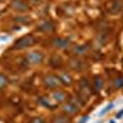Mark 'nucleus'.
<instances>
[{
	"label": "nucleus",
	"mask_w": 123,
	"mask_h": 123,
	"mask_svg": "<svg viewBox=\"0 0 123 123\" xmlns=\"http://www.w3.org/2000/svg\"><path fill=\"white\" fill-rule=\"evenodd\" d=\"M105 7H106V11L108 14L117 15L122 11V7H123L122 0H108L105 5Z\"/></svg>",
	"instance_id": "f257e3e1"
},
{
	"label": "nucleus",
	"mask_w": 123,
	"mask_h": 123,
	"mask_svg": "<svg viewBox=\"0 0 123 123\" xmlns=\"http://www.w3.org/2000/svg\"><path fill=\"white\" fill-rule=\"evenodd\" d=\"M36 43V39L33 36H25L22 38L17 39V42L14 44V48L15 49H24V48H27L30 46H32Z\"/></svg>",
	"instance_id": "f03ea898"
},
{
	"label": "nucleus",
	"mask_w": 123,
	"mask_h": 123,
	"mask_svg": "<svg viewBox=\"0 0 123 123\" xmlns=\"http://www.w3.org/2000/svg\"><path fill=\"white\" fill-rule=\"evenodd\" d=\"M27 60L31 64H39L43 60V54H41L39 52H31L27 54Z\"/></svg>",
	"instance_id": "7ed1b4c3"
},
{
	"label": "nucleus",
	"mask_w": 123,
	"mask_h": 123,
	"mask_svg": "<svg viewBox=\"0 0 123 123\" xmlns=\"http://www.w3.org/2000/svg\"><path fill=\"white\" fill-rule=\"evenodd\" d=\"M44 84L48 87H57L60 85V79L57 78L55 75H47L44 78Z\"/></svg>",
	"instance_id": "20e7f679"
},
{
	"label": "nucleus",
	"mask_w": 123,
	"mask_h": 123,
	"mask_svg": "<svg viewBox=\"0 0 123 123\" xmlns=\"http://www.w3.org/2000/svg\"><path fill=\"white\" fill-rule=\"evenodd\" d=\"M12 7L16 9V10H20V11H24V10L27 9L26 4L22 3V1H20V0H15V1H12Z\"/></svg>",
	"instance_id": "39448f33"
},
{
	"label": "nucleus",
	"mask_w": 123,
	"mask_h": 123,
	"mask_svg": "<svg viewBox=\"0 0 123 123\" xmlns=\"http://www.w3.org/2000/svg\"><path fill=\"white\" fill-rule=\"evenodd\" d=\"M64 111L68 112V113H76L78 107H76L74 104H67V105L64 106Z\"/></svg>",
	"instance_id": "423d86ee"
},
{
	"label": "nucleus",
	"mask_w": 123,
	"mask_h": 123,
	"mask_svg": "<svg viewBox=\"0 0 123 123\" xmlns=\"http://www.w3.org/2000/svg\"><path fill=\"white\" fill-rule=\"evenodd\" d=\"M53 98L55 100V101H64L65 100V94L64 92H62V91H57V92H54L53 94Z\"/></svg>",
	"instance_id": "0eeeda50"
},
{
	"label": "nucleus",
	"mask_w": 123,
	"mask_h": 123,
	"mask_svg": "<svg viewBox=\"0 0 123 123\" xmlns=\"http://www.w3.org/2000/svg\"><path fill=\"white\" fill-rule=\"evenodd\" d=\"M54 44L57 47H59V48H64V47L68 46V41L67 39H62V38H57L54 41Z\"/></svg>",
	"instance_id": "6e6552de"
},
{
	"label": "nucleus",
	"mask_w": 123,
	"mask_h": 123,
	"mask_svg": "<svg viewBox=\"0 0 123 123\" xmlns=\"http://www.w3.org/2000/svg\"><path fill=\"white\" fill-rule=\"evenodd\" d=\"M53 123H69V119L68 117H64V116H57L53 119Z\"/></svg>",
	"instance_id": "1a4fd4ad"
},
{
	"label": "nucleus",
	"mask_w": 123,
	"mask_h": 123,
	"mask_svg": "<svg viewBox=\"0 0 123 123\" xmlns=\"http://www.w3.org/2000/svg\"><path fill=\"white\" fill-rule=\"evenodd\" d=\"M59 79H60L62 83H65L67 85H70V84H71V78H70L68 74H62Z\"/></svg>",
	"instance_id": "9d476101"
},
{
	"label": "nucleus",
	"mask_w": 123,
	"mask_h": 123,
	"mask_svg": "<svg viewBox=\"0 0 123 123\" xmlns=\"http://www.w3.org/2000/svg\"><path fill=\"white\" fill-rule=\"evenodd\" d=\"M60 59L57 57V55H54V57H52V59H50V65L52 67H54V68H58V67H60V62H59Z\"/></svg>",
	"instance_id": "9b49d317"
},
{
	"label": "nucleus",
	"mask_w": 123,
	"mask_h": 123,
	"mask_svg": "<svg viewBox=\"0 0 123 123\" xmlns=\"http://www.w3.org/2000/svg\"><path fill=\"white\" fill-rule=\"evenodd\" d=\"M42 31H50L53 28V26H52V24L50 22H44V24H42L41 25V27H39Z\"/></svg>",
	"instance_id": "f8f14e48"
},
{
	"label": "nucleus",
	"mask_w": 123,
	"mask_h": 123,
	"mask_svg": "<svg viewBox=\"0 0 123 123\" xmlns=\"http://www.w3.org/2000/svg\"><path fill=\"white\" fill-rule=\"evenodd\" d=\"M115 86H116L117 89H119V87L123 86V78H122V76H119V78H117V79L115 80Z\"/></svg>",
	"instance_id": "ddd939ff"
},
{
	"label": "nucleus",
	"mask_w": 123,
	"mask_h": 123,
	"mask_svg": "<svg viewBox=\"0 0 123 123\" xmlns=\"http://www.w3.org/2000/svg\"><path fill=\"white\" fill-rule=\"evenodd\" d=\"M86 50V46H80V47H75V52L78 54H84Z\"/></svg>",
	"instance_id": "4468645a"
},
{
	"label": "nucleus",
	"mask_w": 123,
	"mask_h": 123,
	"mask_svg": "<svg viewBox=\"0 0 123 123\" xmlns=\"http://www.w3.org/2000/svg\"><path fill=\"white\" fill-rule=\"evenodd\" d=\"M113 106H115L113 104H110V105H107V106H106V107H105L104 110H102V111L100 112V116H102V115H105V113H107V112H108V111H110L111 108H113Z\"/></svg>",
	"instance_id": "2eb2a0df"
},
{
	"label": "nucleus",
	"mask_w": 123,
	"mask_h": 123,
	"mask_svg": "<svg viewBox=\"0 0 123 123\" xmlns=\"http://www.w3.org/2000/svg\"><path fill=\"white\" fill-rule=\"evenodd\" d=\"M6 83H7V80H6V78H5L4 75H1V74H0V87H3V86H5V85H6Z\"/></svg>",
	"instance_id": "dca6fc26"
},
{
	"label": "nucleus",
	"mask_w": 123,
	"mask_h": 123,
	"mask_svg": "<svg viewBox=\"0 0 123 123\" xmlns=\"http://www.w3.org/2000/svg\"><path fill=\"white\" fill-rule=\"evenodd\" d=\"M101 85H102V81H101V79L97 76V78H96V80H95V86H96V90H98V89L101 87Z\"/></svg>",
	"instance_id": "f3484780"
},
{
	"label": "nucleus",
	"mask_w": 123,
	"mask_h": 123,
	"mask_svg": "<svg viewBox=\"0 0 123 123\" xmlns=\"http://www.w3.org/2000/svg\"><path fill=\"white\" fill-rule=\"evenodd\" d=\"M31 123H46V121H44L43 118L37 117V118H33L32 121H31Z\"/></svg>",
	"instance_id": "a211bd4d"
},
{
	"label": "nucleus",
	"mask_w": 123,
	"mask_h": 123,
	"mask_svg": "<svg viewBox=\"0 0 123 123\" xmlns=\"http://www.w3.org/2000/svg\"><path fill=\"white\" fill-rule=\"evenodd\" d=\"M15 21H30V18L22 16V17H16V18H15Z\"/></svg>",
	"instance_id": "6ab92c4d"
},
{
	"label": "nucleus",
	"mask_w": 123,
	"mask_h": 123,
	"mask_svg": "<svg viewBox=\"0 0 123 123\" xmlns=\"http://www.w3.org/2000/svg\"><path fill=\"white\" fill-rule=\"evenodd\" d=\"M87 119H89V116H85V117L81 118V119H80V122H78V123H85Z\"/></svg>",
	"instance_id": "aec40b11"
},
{
	"label": "nucleus",
	"mask_w": 123,
	"mask_h": 123,
	"mask_svg": "<svg viewBox=\"0 0 123 123\" xmlns=\"http://www.w3.org/2000/svg\"><path fill=\"white\" fill-rule=\"evenodd\" d=\"M122 116H123V110H121V112H119V113L117 115V118H121Z\"/></svg>",
	"instance_id": "412c9836"
},
{
	"label": "nucleus",
	"mask_w": 123,
	"mask_h": 123,
	"mask_svg": "<svg viewBox=\"0 0 123 123\" xmlns=\"http://www.w3.org/2000/svg\"><path fill=\"white\" fill-rule=\"evenodd\" d=\"M110 123H116V122H113V121H111V122H110Z\"/></svg>",
	"instance_id": "4be33fe9"
},
{
	"label": "nucleus",
	"mask_w": 123,
	"mask_h": 123,
	"mask_svg": "<svg viewBox=\"0 0 123 123\" xmlns=\"http://www.w3.org/2000/svg\"><path fill=\"white\" fill-rule=\"evenodd\" d=\"M122 65H123V59H122Z\"/></svg>",
	"instance_id": "5701e85b"
}]
</instances>
